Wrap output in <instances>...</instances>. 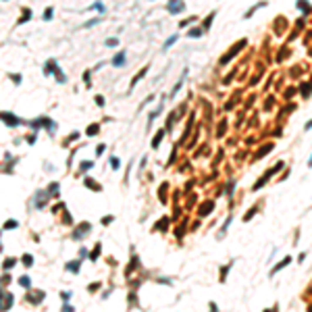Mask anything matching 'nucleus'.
Returning a JSON list of instances; mask_svg holds the SVG:
<instances>
[{
	"mask_svg": "<svg viewBox=\"0 0 312 312\" xmlns=\"http://www.w3.org/2000/svg\"><path fill=\"white\" fill-rule=\"evenodd\" d=\"M169 11L171 13H181L183 11V2H181V0H171V2H169Z\"/></svg>",
	"mask_w": 312,
	"mask_h": 312,
	"instance_id": "f257e3e1",
	"label": "nucleus"
},
{
	"mask_svg": "<svg viewBox=\"0 0 312 312\" xmlns=\"http://www.w3.org/2000/svg\"><path fill=\"white\" fill-rule=\"evenodd\" d=\"M67 269H69V271H75V273H77V271H79V262H69V264H67Z\"/></svg>",
	"mask_w": 312,
	"mask_h": 312,
	"instance_id": "f03ea898",
	"label": "nucleus"
},
{
	"mask_svg": "<svg viewBox=\"0 0 312 312\" xmlns=\"http://www.w3.org/2000/svg\"><path fill=\"white\" fill-rule=\"evenodd\" d=\"M2 117H4V121H11V125H17V123H15V117H13V114H6V112H4Z\"/></svg>",
	"mask_w": 312,
	"mask_h": 312,
	"instance_id": "7ed1b4c3",
	"label": "nucleus"
},
{
	"mask_svg": "<svg viewBox=\"0 0 312 312\" xmlns=\"http://www.w3.org/2000/svg\"><path fill=\"white\" fill-rule=\"evenodd\" d=\"M298 4H300V9H302V11H310V4H306V0H300Z\"/></svg>",
	"mask_w": 312,
	"mask_h": 312,
	"instance_id": "20e7f679",
	"label": "nucleus"
},
{
	"mask_svg": "<svg viewBox=\"0 0 312 312\" xmlns=\"http://www.w3.org/2000/svg\"><path fill=\"white\" fill-rule=\"evenodd\" d=\"M287 262H289V258H287V260H283V262H281V264H277V267H275V269H273V273H277V271H279V269H283V267H285V264H287Z\"/></svg>",
	"mask_w": 312,
	"mask_h": 312,
	"instance_id": "39448f33",
	"label": "nucleus"
},
{
	"mask_svg": "<svg viewBox=\"0 0 312 312\" xmlns=\"http://www.w3.org/2000/svg\"><path fill=\"white\" fill-rule=\"evenodd\" d=\"M19 283H21L23 287H29V279H27V277H21V279H19Z\"/></svg>",
	"mask_w": 312,
	"mask_h": 312,
	"instance_id": "423d86ee",
	"label": "nucleus"
},
{
	"mask_svg": "<svg viewBox=\"0 0 312 312\" xmlns=\"http://www.w3.org/2000/svg\"><path fill=\"white\" fill-rule=\"evenodd\" d=\"M9 227H17V221H6V225H4V229H9Z\"/></svg>",
	"mask_w": 312,
	"mask_h": 312,
	"instance_id": "0eeeda50",
	"label": "nucleus"
}]
</instances>
